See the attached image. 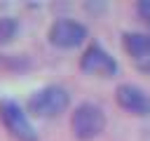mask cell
<instances>
[{
	"label": "cell",
	"mask_w": 150,
	"mask_h": 141,
	"mask_svg": "<svg viewBox=\"0 0 150 141\" xmlns=\"http://www.w3.org/2000/svg\"><path fill=\"white\" fill-rule=\"evenodd\" d=\"M138 68H141V70H145V73H150V61H145V63H138Z\"/></svg>",
	"instance_id": "10"
},
{
	"label": "cell",
	"mask_w": 150,
	"mask_h": 141,
	"mask_svg": "<svg viewBox=\"0 0 150 141\" xmlns=\"http://www.w3.org/2000/svg\"><path fill=\"white\" fill-rule=\"evenodd\" d=\"M70 103V94L61 85H47L40 87L38 92L30 94L28 99V110L38 118H56L61 115Z\"/></svg>",
	"instance_id": "1"
},
{
	"label": "cell",
	"mask_w": 150,
	"mask_h": 141,
	"mask_svg": "<svg viewBox=\"0 0 150 141\" xmlns=\"http://www.w3.org/2000/svg\"><path fill=\"white\" fill-rule=\"evenodd\" d=\"M16 31H19L16 19H12V16H2L0 19V42H9L16 35Z\"/></svg>",
	"instance_id": "8"
},
{
	"label": "cell",
	"mask_w": 150,
	"mask_h": 141,
	"mask_svg": "<svg viewBox=\"0 0 150 141\" xmlns=\"http://www.w3.org/2000/svg\"><path fill=\"white\" fill-rule=\"evenodd\" d=\"M136 12H138V16L150 26V0H141V2L136 5Z\"/></svg>",
	"instance_id": "9"
},
{
	"label": "cell",
	"mask_w": 150,
	"mask_h": 141,
	"mask_svg": "<svg viewBox=\"0 0 150 141\" xmlns=\"http://www.w3.org/2000/svg\"><path fill=\"white\" fill-rule=\"evenodd\" d=\"M80 68L89 75H98V78H110L117 73V61L112 54H108L101 45H89L82 56H80Z\"/></svg>",
	"instance_id": "5"
},
{
	"label": "cell",
	"mask_w": 150,
	"mask_h": 141,
	"mask_svg": "<svg viewBox=\"0 0 150 141\" xmlns=\"http://www.w3.org/2000/svg\"><path fill=\"white\" fill-rule=\"evenodd\" d=\"M115 101L120 108H124L131 115H150V94L134 85V82H122L115 89Z\"/></svg>",
	"instance_id": "6"
},
{
	"label": "cell",
	"mask_w": 150,
	"mask_h": 141,
	"mask_svg": "<svg viewBox=\"0 0 150 141\" xmlns=\"http://www.w3.org/2000/svg\"><path fill=\"white\" fill-rule=\"evenodd\" d=\"M122 47L134 61H138V63L150 61V33L127 31V33H122Z\"/></svg>",
	"instance_id": "7"
},
{
	"label": "cell",
	"mask_w": 150,
	"mask_h": 141,
	"mask_svg": "<svg viewBox=\"0 0 150 141\" xmlns=\"http://www.w3.org/2000/svg\"><path fill=\"white\" fill-rule=\"evenodd\" d=\"M49 42L61 49H73L87 40V26L75 19H56L47 33Z\"/></svg>",
	"instance_id": "4"
},
{
	"label": "cell",
	"mask_w": 150,
	"mask_h": 141,
	"mask_svg": "<svg viewBox=\"0 0 150 141\" xmlns=\"http://www.w3.org/2000/svg\"><path fill=\"white\" fill-rule=\"evenodd\" d=\"M70 129L80 141H91L105 129V113L101 110V106L82 101L70 115Z\"/></svg>",
	"instance_id": "2"
},
{
	"label": "cell",
	"mask_w": 150,
	"mask_h": 141,
	"mask_svg": "<svg viewBox=\"0 0 150 141\" xmlns=\"http://www.w3.org/2000/svg\"><path fill=\"white\" fill-rule=\"evenodd\" d=\"M0 120H2L5 129H7L14 139H19V141H38L35 127L30 125L28 115L23 113V108H21L16 101H12V99L0 101Z\"/></svg>",
	"instance_id": "3"
}]
</instances>
